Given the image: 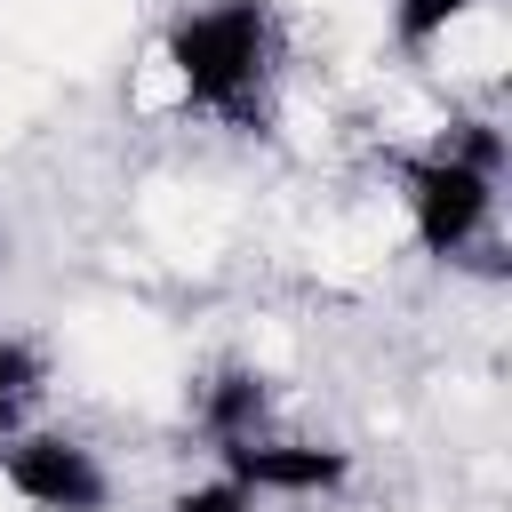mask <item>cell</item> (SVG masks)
<instances>
[{
    "instance_id": "3957f363",
    "label": "cell",
    "mask_w": 512,
    "mask_h": 512,
    "mask_svg": "<svg viewBox=\"0 0 512 512\" xmlns=\"http://www.w3.org/2000/svg\"><path fill=\"white\" fill-rule=\"evenodd\" d=\"M0 488L32 512H112V472L80 432H0Z\"/></svg>"
},
{
    "instance_id": "ba28073f",
    "label": "cell",
    "mask_w": 512,
    "mask_h": 512,
    "mask_svg": "<svg viewBox=\"0 0 512 512\" xmlns=\"http://www.w3.org/2000/svg\"><path fill=\"white\" fill-rule=\"evenodd\" d=\"M168 512H256V496H248L240 480H224V472H216V480L176 488V496H168Z\"/></svg>"
},
{
    "instance_id": "5b68a950",
    "label": "cell",
    "mask_w": 512,
    "mask_h": 512,
    "mask_svg": "<svg viewBox=\"0 0 512 512\" xmlns=\"http://www.w3.org/2000/svg\"><path fill=\"white\" fill-rule=\"evenodd\" d=\"M264 424H272V384H264V368L224 360V368L200 384V432H208V448H216V440H240V432H264Z\"/></svg>"
},
{
    "instance_id": "277c9868",
    "label": "cell",
    "mask_w": 512,
    "mask_h": 512,
    "mask_svg": "<svg viewBox=\"0 0 512 512\" xmlns=\"http://www.w3.org/2000/svg\"><path fill=\"white\" fill-rule=\"evenodd\" d=\"M216 472L240 480L256 504H264V496H336V488L352 480V448L264 424V432H240V440H216Z\"/></svg>"
},
{
    "instance_id": "52a82bcc",
    "label": "cell",
    "mask_w": 512,
    "mask_h": 512,
    "mask_svg": "<svg viewBox=\"0 0 512 512\" xmlns=\"http://www.w3.org/2000/svg\"><path fill=\"white\" fill-rule=\"evenodd\" d=\"M40 384H48V360H40L32 344H16V336H0V432H16V424L32 416V400H40Z\"/></svg>"
},
{
    "instance_id": "7a4b0ae2",
    "label": "cell",
    "mask_w": 512,
    "mask_h": 512,
    "mask_svg": "<svg viewBox=\"0 0 512 512\" xmlns=\"http://www.w3.org/2000/svg\"><path fill=\"white\" fill-rule=\"evenodd\" d=\"M496 184H504V176L456 160L448 144L408 152V160H400V208H408L416 248L440 256V264H464V256L496 264Z\"/></svg>"
},
{
    "instance_id": "6da1fadb",
    "label": "cell",
    "mask_w": 512,
    "mask_h": 512,
    "mask_svg": "<svg viewBox=\"0 0 512 512\" xmlns=\"http://www.w3.org/2000/svg\"><path fill=\"white\" fill-rule=\"evenodd\" d=\"M176 88L184 112L224 120L232 136H256L272 120V80H280V16L272 0H200L160 24L152 56Z\"/></svg>"
},
{
    "instance_id": "8992f818",
    "label": "cell",
    "mask_w": 512,
    "mask_h": 512,
    "mask_svg": "<svg viewBox=\"0 0 512 512\" xmlns=\"http://www.w3.org/2000/svg\"><path fill=\"white\" fill-rule=\"evenodd\" d=\"M480 8H488V0H384V32H392L400 56H432V48H448Z\"/></svg>"
}]
</instances>
